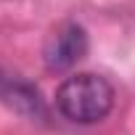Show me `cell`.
<instances>
[{
  "instance_id": "cell-3",
  "label": "cell",
  "mask_w": 135,
  "mask_h": 135,
  "mask_svg": "<svg viewBox=\"0 0 135 135\" xmlns=\"http://www.w3.org/2000/svg\"><path fill=\"white\" fill-rule=\"evenodd\" d=\"M0 101H6L11 109L21 114H40L42 109L37 88L21 82L19 77H0Z\"/></svg>"
},
{
  "instance_id": "cell-1",
  "label": "cell",
  "mask_w": 135,
  "mask_h": 135,
  "mask_svg": "<svg viewBox=\"0 0 135 135\" xmlns=\"http://www.w3.org/2000/svg\"><path fill=\"white\" fill-rule=\"evenodd\" d=\"M114 106V88L93 72L66 77L56 90V109L77 124L101 122Z\"/></svg>"
},
{
  "instance_id": "cell-2",
  "label": "cell",
  "mask_w": 135,
  "mask_h": 135,
  "mask_svg": "<svg viewBox=\"0 0 135 135\" xmlns=\"http://www.w3.org/2000/svg\"><path fill=\"white\" fill-rule=\"evenodd\" d=\"M85 56H88V35L74 21L58 24L48 35L45 48H42V61L50 72H66L77 66Z\"/></svg>"
}]
</instances>
